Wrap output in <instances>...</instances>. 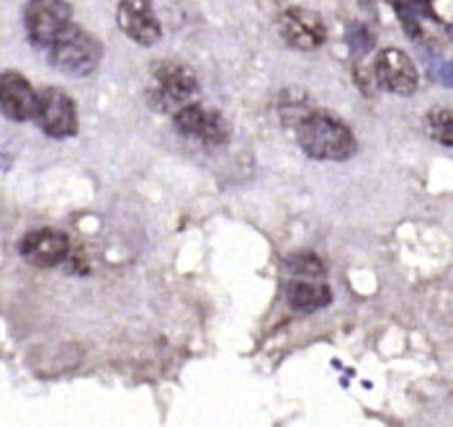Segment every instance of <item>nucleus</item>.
I'll return each mask as SVG.
<instances>
[{
  "mask_svg": "<svg viewBox=\"0 0 453 427\" xmlns=\"http://www.w3.org/2000/svg\"><path fill=\"white\" fill-rule=\"evenodd\" d=\"M449 36H451V39H453V24H451V27H449Z\"/></svg>",
  "mask_w": 453,
  "mask_h": 427,
  "instance_id": "nucleus-17",
  "label": "nucleus"
},
{
  "mask_svg": "<svg viewBox=\"0 0 453 427\" xmlns=\"http://www.w3.org/2000/svg\"><path fill=\"white\" fill-rule=\"evenodd\" d=\"M19 253L36 268H55L70 255V240L57 229H34L21 240Z\"/></svg>",
  "mask_w": 453,
  "mask_h": 427,
  "instance_id": "nucleus-10",
  "label": "nucleus"
},
{
  "mask_svg": "<svg viewBox=\"0 0 453 427\" xmlns=\"http://www.w3.org/2000/svg\"><path fill=\"white\" fill-rule=\"evenodd\" d=\"M373 80L395 95H412L418 90L420 75L415 62L402 50H384L373 59Z\"/></svg>",
  "mask_w": 453,
  "mask_h": 427,
  "instance_id": "nucleus-7",
  "label": "nucleus"
},
{
  "mask_svg": "<svg viewBox=\"0 0 453 427\" xmlns=\"http://www.w3.org/2000/svg\"><path fill=\"white\" fill-rule=\"evenodd\" d=\"M196 90V75L191 72V67L180 62H160L150 75L147 101L160 114H175L191 103Z\"/></svg>",
  "mask_w": 453,
  "mask_h": 427,
  "instance_id": "nucleus-3",
  "label": "nucleus"
},
{
  "mask_svg": "<svg viewBox=\"0 0 453 427\" xmlns=\"http://www.w3.org/2000/svg\"><path fill=\"white\" fill-rule=\"evenodd\" d=\"M39 93L31 88L21 72H3L0 75V111L11 121H28L36 118Z\"/></svg>",
  "mask_w": 453,
  "mask_h": 427,
  "instance_id": "nucleus-11",
  "label": "nucleus"
},
{
  "mask_svg": "<svg viewBox=\"0 0 453 427\" xmlns=\"http://www.w3.org/2000/svg\"><path fill=\"white\" fill-rule=\"evenodd\" d=\"M286 301L294 312L310 314L327 307L333 301V291L322 278H291L286 284Z\"/></svg>",
  "mask_w": 453,
  "mask_h": 427,
  "instance_id": "nucleus-12",
  "label": "nucleus"
},
{
  "mask_svg": "<svg viewBox=\"0 0 453 427\" xmlns=\"http://www.w3.org/2000/svg\"><path fill=\"white\" fill-rule=\"evenodd\" d=\"M24 24L31 44L50 50L57 36L73 24V8L65 0H28Z\"/></svg>",
  "mask_w": 453,
  "mask_h": 427,
  "instance_id": "nucleus-4",
  "label": "nucleus"
},
{
  "mask_svg": "<svg viewBox=\"0 0 453 427\" xmlns=\"http://www.w3.org/2000/svg\"><path fill=\"white\" fill-rule=\"evenodd\" d=\"M438 80H441V83H446V86H453V59L451 62H446V65H441V70H438Z\"/></svg>",
  "mask_w": 453,
  "mask_h": 427,
  "instance_id": "nucleus-16",
  "label": "nucleus"
},
{
  "mask_svg": "<svg viewBox=\"0 0 453 427\" xmlns=\"http://www.w3.org/2000/svg\"><path fill=\"white\" fill-rule=\"evenodd\" d=\"M279 34L288 47L311 52V50L322 47V42H325V24L314 11L288 8L279 16Z\"/></svg>",
  "mask_w": 453,
  "mask_h": 427,
  "instance_id": "nucleus-8",
  "label": "nucleus"
},
{
  "mask_svg": "<svg viewBox=\"0 0 453 427\" xmlns=\"http://www.w3.org/2000/svg\"><path fill=\"white\" fill-rule=\"evenodd\" d=\"M36 121L47 137L65 140L78 132V109L75 101L59 90V88H44L39 93V106H36Z\"/></svg>",
  "mask_w": 453,
  "mask_h": 427,
  "instance_id": "nucleus-6",
  "label": "nucleus"
},
{
  "mask_svg": "<svg viewBox=\"0 0 453 427\" xmlns=\"http://www.w3.org/2000/svg\"><path fill=\"white\" fill-rule=\"evenodd\" d=\"M396 13L404 24V29L410 31L412 39L420 36V21L423 19H433V8L430 0H395Z\"/></svg>",
  "mask_w": 453,
  "mask_h": 427,
  "instance_id": "nucleus-13",
  "label": "nucleus"
},
{
  "mask_svg": "<svg viewBox=\"0 0 453 427\" xmlns=\"http://www.w3.org/2000/svg\"><path fill=\"white\" fill-rule=\"evenodd\" d=\"M286 268L302 278H325V265L314 253H294L286 257Z\"/></svg>",
  "mask_w": 453,
  "mask_h": 427,
  "instance_id": "nucleus-15",
  "label": "nucleus"
},
{
  "mask_svg": "<svg viewBox=\"0 0 453 427\" xmlns=\"http://www.w3.org/2000/svg\"><path fill=\"white\" fill-rule=\"evenodd\" d=\"M101 57H104L101 42L90 31H85L83 27H75V24H70L67 29L62 31L50 47L52 67H57L65 75H70V78L90 75L98 67Z\"/></svg>",
  "mask_w": 453,
  "mask_h": 427,
  "instance_id": "nucleus-2",
  "label": "nucleus"
},
{
  "mask_svg": "<svg viewBox=\"0 0 453 427\" xmlns=\"http://www.w3.org/2000/svg\"><path fill=\"white\" fill-rule=\"evenodd\" d=\"M299 147L314 160H335L342 163L356 155L358 144L353 132L327 111H310L296 121Z\"/></svg>",
  "mask_w": 453,
  "mask_h": 427,
  "instance_id": "nucleus-1",
  "label": "nucleus"
},
{
  "mask_svg": "<svg viewBox=\"0 0 453 427\" xmlns=\"http://www.w3.org/2000/svg\"><path fill=\"white\" fill-rule=\"evenodd\" d=\"M425 126L435 142L453 147V109H433L425 118Z\"/></svg>",
  "mask_w": 453,
  "mask_h": 427,
  "instance_id": "nucleus-14",
  "label": "nucleus"
},
{
  "mask_svg": "<svg viewBox=\"0 0 453 427\" xmlns=\"http://www.w3.org/2000/svg\"><path fill=\"white\" fill-rule=\"evenodd\" d=\"M173 124L178 129V134L196 140L206 147H219L229 142L232 129L226 124V118L219 111H209L198 103H188L180 111L173 114Z\"/></svg>",
  "mask_w": 453,
  "mask_h": 427,
  "instance_id": "nucleus-5",
  "label": "nucleus"
},
{
  "mask_svg": "<svg viewBox=\"0 0 453 427\" xmlns=\"http://www.w3.org/2000/svg\"><path fill=\"white\" fill-rule=\"evenodd\" d=\"M119 27L132 42H137L142 47H152L163 36V27L155 16L152 0H121Z\"/></svg>",
  "mask_w": 453,
  "mask_h": 427,
  "instance_id": "nucleus-9",
  "label": "nucleus"
}]
</instances>
